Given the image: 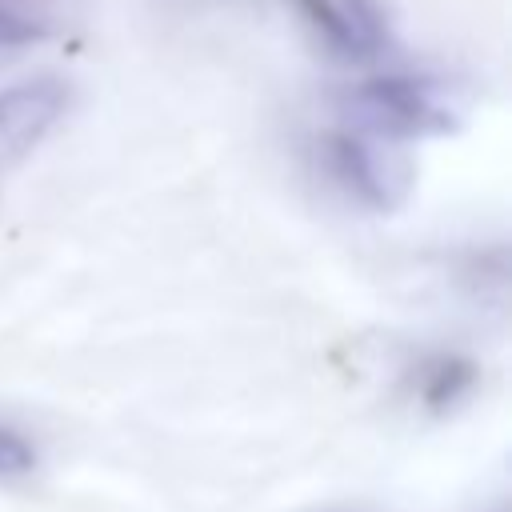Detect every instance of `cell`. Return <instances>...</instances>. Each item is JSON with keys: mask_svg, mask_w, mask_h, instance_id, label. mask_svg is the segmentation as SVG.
I'll use <instances>...</instances> for the list:
<instances>
[{"mask_svg": "<svg viewBox=\"0 0 512 512\" xmlns=\"http://www.w3.org/2000/svg\"><path fill=\"white\" fill-rule=\"evenodd\" d=\"M352 128L388 144L452 132L460 120L448 80L428 72H376L348 92Z\"/></svg>", "mask_w": 512, "mask_h": 512, "instance_id": "obj_1", "label": "cell"}, {"mask_svg": "<svg viewBox=\"0 0 512 512\" xmlns=\"http://www.w3.org/2000/svg\"><path fill=\"white\" fill-rule=\"evenodd\" d=\"M320 160H324V172L332 176V184L372 212H392L412 192L408 156L396 144L364 136L356 128L328 132L320 144Z\"/></svg>", "mask_w": 512, "mask_h": 512, "instance_id": "obj_2", "label": "cell"}, {"mask_svg": "<svg viewBox=\"0 0 512 512\" xmlns=\"http://www.w3.org/2000/svg\"><path fill=\"white\" fill-rule=\"evenodd\" d=\"M72 88L60 76H24L0 88V172L24 160L64 120Z\"/></svg>", "mask_w": 512, "mask_h": 512, "instance_id": "obj_3", "label": "cell"}, {"mask_svg": "<svg viewBox=\"0 0 512 512\" xmlns=\"http://www.w3.org/2000/svg\"><path fill=\"white\" fill-rule=\"evenodd\" d=\"M300 20L340 60H376L388 48V20L376 0H292Z\"/></svg>", "mask_w": 512, "mask_h": 512, "instance_id": "obj_4", "label": "cell"}, {"mask_svg": "<svg viewBox=\"0 0 512 512\" xmlns=\"http://www.w3.org/2000/svg\"><path fill=\"white\" fill-rule=\"evenodd\" d=\"M472 380H476V368L468 360H460V356H432L416 372V396H420L424 408L444 412V408H452L472 388Z\"/></svg>", "mask_w": 512, "mask_h": 512, "instance_id": "obj_5", "label": "cell"}, {"mask_svg": "<svg viewBox=\"0 0 512 512\" xmlns=\"http://www.w3.org/2000/svg\"><path fill=\"white\" fill-rule=\"evenodd\" d=\"M52 32V0H0V48H24Z\"/></svg>", "mask_w": 512, "mask_h": 512, "instance_id": "obj_6", "label": "cell"}, {"mask_svg": "<svg viewBox=\"0 0 512 512\" xmlns=\"http://www.w3.org/2000/svg\"><path fill=\"white\" fill-rule=\"evenodd\" d=\"M36 468H40V448L32 444V436L0 420V484L28 480Z\"/></svg>", "mask_w": 512, "mask_h": 512, "instance_id": "obj_7", "label": "cell"}, {"mask_svg": "<svg viewBox=\"0 0 512 512\" xmlns=\"http://www.w3.org/2000/svg\"><path fill=\"white\" fill-rule=\"evenodd\" d=\"M320 512H360V508H320Z\"/></svg>", "mask_w": 512, "mask_h": 512, "instance_id": "obj_8", "label": "cell"}]
</instances>
